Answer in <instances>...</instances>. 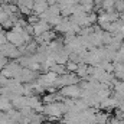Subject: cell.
I'll use <instances>...</instances> for the list:
<instances>
[{"instance_id":"23","label":"cell","mask_w":124,"mask_h":124,"mask_svg":"<svg viewBox=\"0 0 124 124\" xmlns=\"http://www.w3.org/2000/svg\"><path fill=\"white\" fill-rule=\"evenodd\" d=\"M0 31H3V26H1V23H0Z\"/></svg>"},{"instance_id":"22","label":"cell","mask_w":124,"mask_h":124,"mask_svg":"<svg viewBox=\"0 0 124 124\" xmlns=\"http://www.w3.org/2000/svg\"><path fill=\"white\" fill-rule=\"evenodd\" d=\"M12 0H0V3H10Z\"/></svg>"},{"instance_id":"16","label":"cell","mask_w":124,"mask_h":124,"mask_svg":"<svg viewBox=\"0 0 124 124\" xmlns=\"http://www.w3.org/2000/svg\"><path fill=\"white\" fill-rule=\"evenodd\" d=\"M114 9H116L118 13H123V12H124V0H116Z\"/></svg>"},{"instance_id":"9","label":"cell","mask_w":124,"mask_h":124,"mask_svg":"<svg viewBox=\"0 0 124 124\" xmlns=\"http://www.w3.org/2000/svg\"><path fill=\"white\" fill-rule=\"evenodd\" d=\"M75 74H77L79 78L84 79V78L88 75V63H79L78 68H77V71H75Z\"/></svg>"},{"instance_id":"7","label":"cell","mask_w":124,"mask_h":124,"mask_svg":"<svg viewBox=\"0 0 124 124\" xmlns=\"http://www.w3.org/2000/svg\"><path fill=\"white\" fill-rule=\"evenodd\" d=\"M110 121L108 113L107 111H97L95 114V124H107Z\"/></svg>"},{"instance_id":"13","label":"cell","mask_w":124,"mask_h":124,"mask_svg":"<svg viewBox=\"0 0 124 124\" xmlns=\"http://www.w3.org/2000/svg\"><path fill=\"white\" fill-rule=\"evenodd\" d=\"M101 4L104 10H110V9H114L116 0H101Z\"/></svg>"},{"instance_id":"25","label":"cell","mask_w":124,"mask_h":124,"mask_svg":"<svg viewBox=\"0 0 124 124\" xmlns=\"http://www.w3.org/2000/svg\"><path fill=\"white\" fill-rule=\"evenodd\" d=\"M121 118H123V120H124V113H123V117H121Z\"/></svg>"},{"instance_id":"17","label":"cell","mask_w":124,"mask_h":124,"mask_svg":"<svg viewBox=\"0 0 124 124\" xmlns=\"http://www.w3.org/2000/svg\"><path fill=\"white\" fill-rule=\"evenodd\" d=\"M9 62H10V59H9L7 56H3V55H1V56H0V71H1L3 68H6Z\"/></svg>"},{"instance_id":"10","label":"cell","mask_w":124,"mask_h":124,"mask_svg":"<svg viewBox=\"0 0 124 124\" xmlns=\"http://www.w3.org/2000/svg\"><path fill=\"white\" fill-rule=\"evenodd\" d=\"M51 71L56 72L58 75H63V74H66V72H68V71H66V65H65V63H58V62L51 68Z\"/></svg>"},{"instance_id":"19","label":"cell","mask_w":124,"mask_h":124,"mask_svg":"<svg viewBox=\"0 0 124 124\" xmlns=\"http://www.w3.org/2000/svg\"><path fill=\"white\" fill-rule=\"evenodd\" d=\"M7 81H9V78H6V77L0 72V88H1V87H6V85H7Z\"/></svg>"},{"instance_id":"15","label":"cell","mask_w":124,"mask_h":124,"mask_svg":"<svg viewBox=\"0 0 124 124\" xmlns=\"http://www.w3.org/2000/svg\"><path fill=\"white\" fill-rule=\"evenodd\" d=\"M19 12H20V15H23V16L28 17L33 10H32L31 7H28V6H19Z\"/></svg>"},{"instance_id":"8","label":"cell","mask_w":124,"mask_h":124,"mask_svg":"<svg viewBox=\"0 0 124 124\" xmlns=\"http://www.w3.org/2000/svg\"><path fill=\"white\" fill-rule=\"evenodd\" d=\"M114 75L117 79L124 78V62H114Z\"/></svg>"},{"instance_id":"2","label":"cell","mask_w":124,"mask_h":124,"mask_svg":"<svg viewBox=\"0 0 124 124\" xmlns=\"http://www.w3.org/2000/svg\"><path fill=\"white\" fill-rule=\"evenodd\" d=\"M6 36H7V42H10V43L16 45L17 48L26 43V42H25V39H23V36H22V33L15 32V31H12V29H10V31H6Z\"/></svg>"},{"instance_id":"1","label":"cell","mask_w":124,"mask_h":124,"mask_svg":"<svg viewBox=\"0 0 124 124\" xmlns=\"http://www.w3.org/2000/svg\"><path fill=\"white\" fill-rule=\"evenodd\" d=\"M59 93L65 98H79L82 94V88L79 87V84H74V85H66L59 88Z\"/></svg>"},{"instance_id":"6","label":"cell","mask_w":124,"mask_h":124,"mask_svg":"<svg viewBox=\"0 0 124 124\" xmlns=\"http://www.w3.org/2000/svg\"><path fill=\"white\" fill-rule=\"evenodd\" d=\"M12 108H15V107H13V104H12V100H9L7 97L0 95V111L7 113V111H9V110H12Z\"/></svg>"},{"instance_id":"5","label":"cell","mask_w":124,"mask_h":124,"mask_svg":"<svg viewBox=\"0 0 124 124\" xmlns=\"http://www.w3.org/2000/svg\"><path fill=\"white\" fill-rule=\"evenodd\" d=\"M49 9V3L48 0H35V6H33V12L40 15L43 12H46Z\"/></svg>"},{"instance_id":"24","label":"cell","mask_w":124,"mask_h":124,"mask_svg":"<svg viewBox=\"0 0 124 124\" xmlns=\"http://www.w3.org/2000/svg\"><path fill=\"white\" fill-rule=\"evenodd\" d=\"M118 124H124V120H121V121H120V123H118Z\"/></svg>"},{"instance_id":"14","label":"cell","mask_w":124,"mask_h":124,"mask_svg":"<svg viewBox=\"0 0 124 124\" xmlns=\"http://www.w3.org/2000/svg\"><path fill=\"white\" fill-rule=\"evenodd\" d=\"M28 19V23H31V25H35V23H38L39 20H40V17H39V15L38 13H35V12H32L31 15L26 17Z\"/></svg>"},{"instance_id":"20","label":"cell","mask_w":124,"mask_h":124,"mask_svg":"<svg viewBox=\"0 0 124 124\" xmlns=\"http://www.w3.org/2000/svg\"><path fill=\"white\" fill-rule=\"evenodd\" d=\"M117 108H120V110L124 113V101H120V104H118V107H117Z\"/></svg>"},{"instance_id":"3","label":"cell","mask_w":124,"mask_h":124,"mask_svg":"<svg viewBox=\"0 0 124 124\" xmlns=\"http://www.w3.org/2000/svg\"><path fill=\"white\" fill-rule=\"evenodd\" d=\"M52 29V26H51V23L49 22H46V20H39L38 23H35L33 25V32H35V36H39V35H42V33H45V32L51 31Z\"/></svg>"},{"instance_id":"12","label":"cell","mask_w":124,"mask_h":124,"mask_svg":"<svg viewBox=\"0 0 124 124\" xmlns=\"http://www.w3.org/2000/svg\"><path fill=\"white\" fill-rule=\"evenodd\" d=\"M65 65H66V71H68V72H75L79 63H78V62H75V61H71V59H69V61L66 62Z\"/></svg>"},{"instance_id":"18","label":"cell","mask_w":124,"mask_h":124,"mask_svg":"<svg viewBox=\"0 0 124 124\" xmlns=\"http://www.w3.org/2000/svg\"><path fill=\"white\" fill-rule=\"evenodd\" d=\"M7 42V36H6V31H0V45H4Z\"/></svg>"},{"instance_id":"21","label":"cell","mask_w":124,"mask_h":124,"mask_svg":"<svg viewBox=\"0 0 124 124\" xmlns=\"http://www.w3.org/2000/svg\"><path fill=\"white\" fill-rule=\"evenodd\" d=\"M120 20H123V22H124V12H123V13H120Z\"/></svg>"},{"instance_id":"4","label":"cell","mask_w":124,"mask_h":124,"mask_svg":"<svg viewBox=\"0 0 124 124\" xmlns=\"http://www.w3.org/2000/svg\"><path fill=\"white\" fill-rule=\"evenodd\" d=\"M12 104L16 110H22L23 107L28 105V97L26 95H16L13 100H12Z\"/></svg>"},{"instance_id":"11","label":"cell","mask_w":124,"mask_h":124,"mask_svg":"<svg viewBox=\"0 0 124 124\" xmlns=\"http://www.w3.org/2000/svg\"><path fill=\"white\" fill-rule=\"evenodd\" d=\"M56 101V93H46L42 97V102L43 104H51Z\"/></svg>"}]
</instances>
